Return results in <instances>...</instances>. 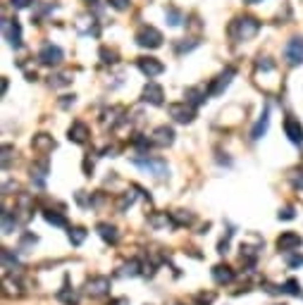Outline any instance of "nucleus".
<instances>
[{"instance_id": "28", "label": "nucleus", "mask_w": 303, "mask_h": 305, "mask_svg": "<svg viewBox=\"0 0 303 305\" xmlns=\"http://www.w3.org/2000/svg\"><path fill=\"white\" fill-rule=\"evenodd\" d=\"M14 226H17V219H12V213H10V210H5V213H2V231H5V234H12Z\"/></svg>"}, {"instance_id": "26", "label": "nucleus", "mask_w": 303, "mask_h": 305, "mask_svg": "<svg viewBox=\"0 0 303 305\" xmlns=\"http://www.w3.org/2000/svg\"><path fill=\"white\" fill-rule=\"evenodd\" d=\"M43 217H45V222H50V224H55V226H65V224H67V219H65L62 215L53 213V210H45V213H43Z\"/></svg>"}, {"instance_id": "19", "label": "nucleus", "mask_w": 303, "mask_h": 305, "mask_svg": "<svg viewBox=\"0 0 303 305\" xmlns=\"http://www.w3.org/2000/svg\"><path fill=\"white\" fill-rule=\"evenodd\" d=\"M96 229H98V234H100V239L105 241V243H112V246H115V243H117V239H120L117 229H115L112 224H108V222H100Z\"/></svg>"}, {"instance_id": "14", "label": "nucleus", "mask_w": 303, "mask_h": 305, "mask_svg": "<svg viewBox=\"0 0 303 305\" xmlns=\"http://www.w3.org/2000/svg\"><path fill=\"white\" fill-rule=\"evenodd\" d=\"M172 143H174V131L170 127H158L153 131V146L165 148V146H172Z\"/></svg>"}, {"instance_id": "15", "label": "nucleus", "mask_w": 303, "mask_h": 305, "mask_svg": "<svg viewBox=\"0 0 303 305\" xmlns=\"http://www.w3.org/2000/svg\"><path fill=\"white\" fill-rule=\"evenodd\" d=\"M31 146L34 150H39V153H50L53 148H55V141H53V136H48V133H39V136H34V141H31Z\"/></svg>"}, {"instance_id": "38", "label": "nucleus", "mask_w": 303, "mask_h": 305, "mask_svg": "<svg viewBox=\"0 0 303 305\" xmlns=\"http://www.w3.org/2000/svg\"><path fill=\"white\" fill-rule=\"evenodd\" d=\"M53 86H67L69 84V77L67 74H60V77H55V81H50Z\"/></svg>"}, {"instance_id": "1", "label": "nucleus", "mask_w": 303, "mask_h": 305, "mask_svg": "<svg viewBox=\"0 0 303 305\" xmlns=\"http://www.w3.org/2000/svg\"><path fill=\"white\" fill-rule=\"evenodd\" d=\"M258 31H260V22L256 17H236L229 27V34L234 41H251L258 36Z\"/></svg>"}, {"instance_id": "24", "label": "nucleus", "mask_w": 303, "mask_h": 305, "mask_svg": "<svg viewBox=\"0 0 303 305\" xmlns=\"http://www.w3.org/2000/svg\"><path fill=\"white\" fill-rule=\"evenodd\" d=\"M57 298H60V301H62L65 305H77V301H79V298H77V293L72 291L69 286H65L62 291L57 293Z\"/></svg>"}, {"instance_id": "40", "label": "nucleus", "mask_w": 303, "mask_h": 305, "mask_svg": "<svg viewBox=\"0 0 303 305\" xmlns=\"http://www.w3.org/2000/svg\"><path fill=\"white\" fill-rule=\"evenodd\" d=\"M12 5L17 7V10H24V7L31 5V0H12Z\"/></svg>"}, {"instance_id": "29", "label": "nucleus", "mask_w": 303, "mask_h": 305, "mask_svg": "<svg viewBox=\"0 0 303 305\" xmlns=\"http://www.w3.org/2000/svg\"><path fill=\"white\" fill-rule=\"evenodd\" d=\"M138 260H131V262H129V265H124V269L122 272H120V274H122V277H127V274H129V277H136L138 274Z\"/></svg>"}, {"instance_id": "21", "label": "nucleus", "mask_w": 303, "mask_h": 305, "mask_svg": "<svg viewBox=\"0 0 303 305\" xmlns=\"http://www.w3.org/2000/svg\"><path fill=\"white\" fill-rule=\"evenodd\" d=\"M45 176H48V160H41L39 165L31 167V179L36 181V186L45 184Z\"/></svg>"}, {"instance_id": "43", "label": "nucleus", "mask_w": 303, "mask_h": 305, "mask_svg": "<svg viewBox=\"0 0 303 305\" xmlns=\"http://www.w3.org/2000/svg\"><path fill=\"white\" fill-rule=\"evenodd\" d=\"M86 2H96V0H86Z\"/></svg>"}, {"instance_id": "9", "label": "nucleus", "mask_w": 303, "mask_h": 305, "mask_svg": "<svg viewBox=\"0 0 303 305\" xmlns=\"http://www.w3.org/2000/svg\"><path fill=\"white\" fill-rule=\"evenodd\" d=\"M301 243H303V239L296 234V231H284V234L277 239V248L284 251V253H291V251H296Z\"/></svg>"}, {"instance_id": "16", "label": "nucleus", "mask_w": 303, "mask_h": 305, "mask_svg": "<svg viewBox=\"0 0 303 305\" xmlns=\"http://www.w3.org/2000/svg\"><path fill=\"white\" fill-rule=\"evenodd\" d=\"M86 138H88V127H86L84 122H74V124L69 127V141H74V143H86Z\"/></svg>"}, {"instance_id": "18", "label": "nucleus", "mask_w": 303, "mask_h": 305, "mask_svg": "<svg viewBox=\"0 0 303 305\" xmlns=\"http://www.w3.org/2000/svg\"><path fill=\"white\" fill-rule=\"evenodd\" d=\"M184 98H186V103H191L193 107L201 105V103L206 100V86H191V88H186V91H184Z\"/></svg>"}, {"instance_id": "11", "label": "nucleus", "mask_w": 303, "mask_h": 305, "mask_svg": "<svg viewBox=\"0 0 303 305\" xmlns=\"http://www.w3.org/2000/svg\"><path fill=\"white\" fill-rule=\"evenodd\" d=\"M284 131H287L291 143H296V146H301L303 143V127H301V122L299 120L287 117V120H284Z\"/></svg>"}, {"instance_id": "23", "label": "nucleus", "mask_w": 303, "mask_h": 305, "mask_svg": "<svg viewBox=\"0 0 303 305\" xmlns=\"http://www.w3.org/2000/svg\"><path fill=\"white\" fill-rule=\"evenodd\" d=\"M84 239H86V229H84V226H72V229H69V241H72L74 246H82Z\"/></svg>"}, {"instance_id": "37", "label": "nucleus", "mask_w": 303, "mask_h": 305, "mask_svg": "<svg viewBox=\"0 0 303 305\" xmlns=\"http://www.w3.org/2000/svg\"><path fill=\"white\" fill-rule=\"evenodd\" d=\"M196 45H198V41H191V43H179V45H177V53L191 50V48H196Z\"/></svg>"}, {"instance_id": "33", "label": "nucleus", "mask_w": 303, "mask_h": 305, "mask_svg": "<svg viewBox=\"0 0 303 305\" xmlns=\"http://www.w3.org/2000/svg\"><path fill=\"white\" fill-rule=\"evenodd\" d=\"M256 67H258V69H262V72H272V69H275V62H272L270 57H260V60L256 62Z\"/></svg>"}, {"instance_id": "17", "label": "nucleus", "mask_w": 303, "mask_h": 305, "mask_svg": "<svg viewBox=\"0 0 303 305\" xmlns=\"http://www.w3.org/2000/svg\"><path fill=\"white\" fill-rule=\"evenodd\" d=\"M267 127H270V110L265 107V112H262V117L258 122H256V127H253V131H251V138L253 141H258V138H262L265 133H267Z\"/></svg>"}, {"instance_id": "39", "label": "nucleus", "mask_w": 303, "mask_h": 305, "mask_svg": "<svg viewBox=\"0 0 303 305\" xmlns=\"http://www.w3.org/2000/svg\"><path fill=\"white\" fill-rule=\"evenodd\" d=\"M279 219H294V208H284V210H279Z\"/></svg>"}, {"instance_id": "10", "label": "nucleus", "mask_w": 303, "mask_h": 305, "mask_svg": "<svg viewBox=\"0 0 303 305\" xmlns=\"http://www.w3.org/2000/svg\"><path fill=\"white\" fill-rule=\"evenodd\" d=\"M39 60H41L43 65H60L62 62V50L57 48V45H53V43H48V45H43L41 53H39Z\"/></svg>"}, {"instance_id": "7", "label": "nucleus", "mask_w": 303, "mask_h": 305, "mask_svg": "<svg viewBox=\"0 0 303 305\" xmlns=\"http://www.w3.org/2000/svg\"><path fill=\"white\" fill-rule=\"evenodd\" d=\"M138 69L148 77V79H153V77H158V74H163L165 72V65L160 62V60H155V57H138Z\"/></svg>"}, {"instance_id": "5", "label": "nucleus", "mask_w": 303, "mask_h": 305, "mask_svg": "<svg viewBox=\"0 0 303 305\" xmlns=\"http://www.w3.org/2000/svg\"><path fill=\"white\" fill-rule=\"evenodd\" d=\"M2 31H5V41L12 48H22V27L17 19H5L2 22Z\"/></svg>"}, {"instance_id": "13", "label": "nucleus", "mask_w": 303, "mask_h": 305, "mask_svg": "<svg viewBox=\"0 0 303 305\" xmlns=\"http://www.w3.org/2000/svg\"><path fill=\"white\" fill-rule=\"evenodd\" d=\"M163 98H165L163 86H158L155 81H148V84H146V88H143V100H146V103H151V105H163Z\"/></svg>"}, {"instance_id": "12", "label": "nucleus", "mask_w": 303, "mask_h": 305, "mask_svg": "<svg viewBox=\"0 0 303 305\" xmlns=\"http://www.w3.org/2000/svg\"><path fill=\"white\" fill-rule=\"evenodd\" d=\"M236 72H234V67H227V69H224V72H222L220 77H217V79L213 81V86H210V95H220L222 91H224V88H227V86H229V84H232V77H234Z\"/></svg>"}, {"instance_id": "3", "label": "nucleus", "mask_w": 303, "mask_h": 305, "mask_svg": "<svg viewBox=\"0 0 303 305\" xmlns=\"http://www.w3.org/2000/svg\"><path fill=\"white\" fill-rule=\"evenodd\" d=\"M167 112H170V117H174V120L179 122V124H189L193 122L196 117V110H193L191 103H172V105H167Z\"/></svg>"}, {"instance_id": "8", "label": "nucleus", "mask_w": 303, "mask_h": 305, "mask_svg": "<svg viewBox=\"0 0 303 305\" xmlns=\"http://www.w3.org/2000/svg\"><path fill=\"white\" fill-rule=\"evenodd\" d=\"M108 291H110V279L108 277H91L88 281H86V293L93 296V298L105 296Z\"/></svg>"}, {"instance_id": "35", "label": "nucleus", "mask_w": 303, "mask_h": 305, "mask_svg": "<svg viewBox=\"0 0 303 305\" xmlns=\"http://www.w3.org/2000/svg\"><path fill=\"white\" fill-rule=\"evenodd\" d=\"M287 262H289V267H301L303 265V255H289Z\"/></svg>"}, {"instance_id": "2", "label": "nucleus", "mask_w": 303, "mask_h": 305, "mask_svg": "<svg viewBox=\"0 0 303 305\" xmlns=\"http://www.w3.org/2000/svg\"><path fill=\"white\" fill-rule=\"evenodd\" d=\"M136 43L141 48H160L163 45V34L155 27H141L136 31Z\"/></svg>"}, {"instance_id": "41", "label": "nucleus", "mask_w": 303, "mask_h": 305, "mask_svg": "<svg viewBox=\"0 0 303 305\" xmlns=\"http://www.w3.org/2000/svg\"><path fill=\"white\" fill-rule=\"evenodd\" d=\"M110 305H129V301L127 298H115V301H110Z\"/></svg>"}, {"instance_id": "30", "label": "nucleus", "mask_w": 303, "mask_h": 305, "mask_svg": "<svg viewBox=\"0 0 303 305\" xmlns=\"http://www.w3.org/2000/svg\"><path fill=\"white\" fill-rule=\"evenodd\" d=\"M282 291L291 293V296H299V293H301V289H299V281H296V279H289V281L282 286Z\"/></svg>"}, {"instance_id": "31", "label": "nucleus", "mask_w": 303, "mask_h": 305, "mask_svg": "<svg viewBox=\"0 0 303 305\" xmlns=\"http://www.w3.org/2000/svg\"><path fill=\"white\" fill-rule=\"evenodd\" d=\"M17 267L19 265V262H17V258H12V253L10 251H2V267H5V269H10V267Z\"/></svg>"}, {"instance_id": "36", "label": "nucleus", "mask_w": 303, "mask_h": 305, "mask_svg": "<svg viewBox=\"0 0 303 305\" xmlns=\"http://www.w3.org/2000/svg\"><path fill=\"white\" fill-rule=\"evenodd\" d=\"M115 10H127L129 7V0H108Z\"/></svg>"}, {"instance_id": "20", "label": "nucleus", "mask_w": 303, "mask_h": 305, "mask_svg": "<svg viewBox=\"0 0 303 305\" xmlns=\"http://www.w3.org/2000/svg\"><path fill=\"white\" fill-rule=\"evenodd\" d=\"M213 279L217 284H229L234 279V272H232V267H227V265H215L213 267Z\"/></svg>"}, {"instance_id": "42", "label": "nucleus", "mask_w": 303, "mask_h": 305, "mask_svg": "<svg viewBox=\"0 0 303 305\" xmlns=\"http://www.w3.org/2000/svg\"><path fill=\"white\" fill-rule=\"evenodd\" d=\"M244 2H248V5H253V2H260V0H244Z\"/></svg>"}, {"instance_id": "6", "label": "nucleus", "mask_w": 303, "mask_h": 305, "mask_svg": "<svg viewBox=\"0 0 303 305\" xmlns=\"http://www.w3.org/2000/svg\"><path fill=\"white\" fill-rule=\"evenodd\" d=\"M284 60L289 65H301L303 62V39H291L284 48Z\"/></svg>"}, {"instance_id": "27", "label": "nucleus", "mask_w": 303, "mask_h": 305, "mask_svg": "<svg viewBox=\"0 0 303 305\" xmlns=\"http://www.w3.org/2000/svg\"><path fill=\"white\" fill-rule=\"evenodd\" d=\"M134 200H136V193H124L122 198H120V203H117V210H120V213H127V208H131Z\"/></svg>"}, {"instance_id": "4", "label": "nucleus", "mask_w": 303, "mask_h": 305, "mask_svg": "<svg viewBox=\"0 0 303 305\" xmlns=\"http://www.w3.org/2000/svg\"><path fill=\"white\" fill-rule=\"evenodd\" d=\"M134 165H138L141 170L155 174V176H165L167 174V162L165 160H153V158H134Z\"/></svg>"}, {"instance_id": "32", "label": "nucleus", "mask_w": 303, "mask_h": 305, "mask_svg": "<svg viewBox=\"0 0 303 305\" xmlns=\"http://www.w3.org/2000/svg\"><path fill=\"white\" fill-rule=\"evenodd\" d=\"M291 184L296 186L299 191H303V170H294L291 172Z\"/></svg>"}, {"instance_id": "22", "label": "nucleus", "mask_w": 303, "mask_h": 305, "mask_svg": "<svg viewBox=\"0 0 303 305\" xmlns=\"http://www.w3.org/2000/svg\"><path fill=\"white\" fill-rule=\"evenodd\" d=\"M170 222L174 226H186L193 222V215L191 213H184V210H177V213H170Z\"/></svg>"}, {"instance_id": "25", "label": "nucleus", "mask_w": 303, "mask_h": 305, "mask_svg": "<svg viewBox=\"0 0 303 305\" xmlns=\"http://www.w3.org/2000/svg\"><path fill=\"white\" fill-rule=\"evenodd\" d=\"M165 17H167V24H170V27H179L181 24V12L177 7H167Z\"/></svg>"}, {"instance_id": "34", "label": "nucleus", "mask_w": 303, "mask_h": 305, "mask_svg": "<svg viewBox=\"0 0 303 305\" xmlns=\"http://www.w3.org/2000/svg\"><path fill=\"white\" fill-rule=\"evenodd\" d=\"M100 57H103V62H108V65L117 62V53H115V50H108V48L100 50Z\"/></svg>"}]
</instances>
